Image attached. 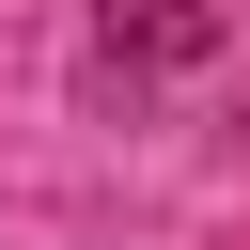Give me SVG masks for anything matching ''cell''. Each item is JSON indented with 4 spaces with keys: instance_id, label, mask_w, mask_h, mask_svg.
<instances>
[{
    "instance_id": "1",
    "label": "cell",
    "mask_w": 250,
    "mask_h": 250,
    "mask_svg": "<svg viewBox=\"0 0 250 250\" xmlns=\"http://www.w3.org/2000/svg\"><path fill=\"white\" fill-rule=\"evenodd\" d=\"M109 47H156V62H188V47H203V16H188V0H109Z\"/></svg>"
}]
</instances>
